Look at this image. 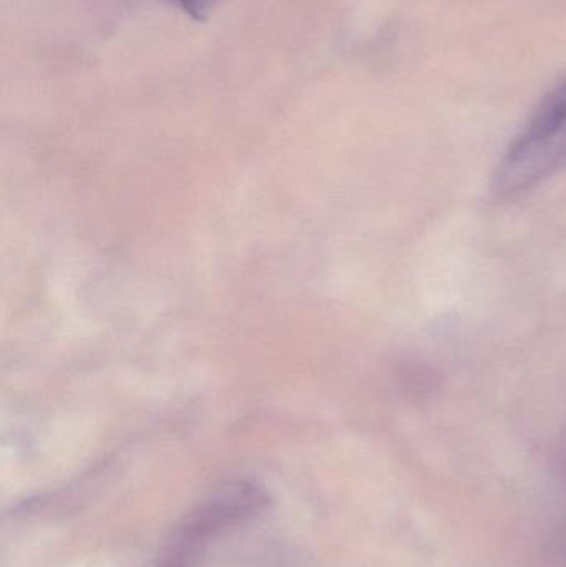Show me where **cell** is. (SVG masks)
I'll return each mask as SVG.
<instances>
[{"label": "cell", "mask_w": 566, "mask_h": 567, "mask_svg": "<svg viewBox=\"0 0 566 567\" xmlns=\"http://www.w3.org/2000/svg\"><path fill=\"white\" fill-rule=\"evenodd\" d=\"M566 163V80L535 110L492 175V195L517 198L550 178Z\"/></svg>", "instance_id": "cell-1"}, {"label": "cell", "mask_w": 566, "mask_h": 567, "mask_svg": "<svg viewBox=\"0 0 566 567\" xmlns=\"http://www.w3.org/2000/svg\"><path fill=\"white\" fill-rule=\"evenodd\" d=\"M266 505L261 489L235 483L218 489L199 503L176 529L166 546L162 567H192L199 549L225 526L251 518Z\"/></svg>", "instance_id": "cell-2"}, {"label": "cell", "mask_w": 566, "mask_h": 567, "mask_svg": "<svg viewBox=\"0 0 566 567\" xmlns=\"http://www.w3.org/2000/svg\"><path fill=\"white\" fill-rule=\"evenodd\" d=\"M176 9L192 17L196 22L208 19L223 0H169Z\"/></svg>", "instance_id": "cell-3"}]
</instances>
